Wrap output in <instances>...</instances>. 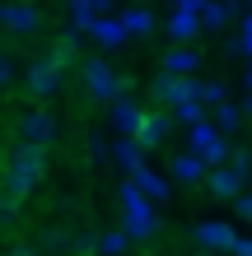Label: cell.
<instances>
[{
  "mask_svg": "<svg viewBox=\"0 0 252 256\" xmlns=\"http://www.w3.org/2000/svg\"><path fill=\"white\" fill-rule=\"evenodd\" d=\"M42 177H47V144H33V140L19 135V140L5 149V191L28 200V196L42 186Z\"/></svg>",
  "mask_w": 252,
  "mask_h": 256,
  "instance_id": "1",
  "label": "cell"
},
{
  "mask_svg": "<svg viewBox=\"0 0 252 256\" xmlns=\"http://www.w3.org/2000/svg\"><path fill=\"white\" fill-rule=\"evenodd\" d=\"M61 61H56V56H38L33 66L24 70V94L33 98V102H47L56 88H61Z\"/></svg>",
  "mask_w": 252,
  "mask_h": 256,
  "instance_id": "2",
  "label": "cell"
},
{
  "mask_svg": "<svg viewBox=\"0 0 252 256\" xmlns=\"http://www.w3.org/2000/svg\"><path fill=\"white\" fill-rule=\"evenodd\" d=\"M84 88H89V98H94V102H108V98H117V94H126L131 80L112 74V66L94 56V61H84Z\"/></svg>",
  "mask_w": 252,
  "mask_h": 256,
  "instance_id": "3",
  "label": "cell"
},
{
  "mask_svg": "<svg viewBox=\"0 0 252 256\" xmlns=\"http://www.w3.org/2000/svg\"><path fill=\"white\" fill-rule=\"evenodd\" d=\"M0 24H5L10 38H33L42 28V10H38V0H5L0 5Z\"/></svg>",
  "mask_w": 252,
  "mask_h": 256,
  "instance_id": "4",
  "label": "cell"
},
{
  "mask_svg": "<svg viewBox=\"0 0 252 256\" xmlns=\"http://www.w3.org/2000/svg\"><path fill=\"white\" fill-rule=\"evenodd\" d=\"M19 135H24V140H33V144H52V140H56V116L42 112V108L24 112V116H19Z\"/></svg>",
  "mask_w": 252,
  "mask_h": 256,
  "instance_id": "5",
  "label": "cell"
},
{
  "mask_svg": "<svg viewBox=\"0 0 252 256\" xmlns=\"http://www.w3.org/2000/svg\"><path fill=\"white\" fill-rule=\"evenodd\" d=\"M168 112H150V116H140V130H136V140H140V149H159L168 140Z\"/></svg>",
  "mask_w": 252,
  "mask_h": 256,
  "instance_id": "6",
  "label": "cell"
},
{
  "mask_svg": "<svg viewBox=\"0 0 252 256\" xmlns=\"http://www.w3.org/2000/svg\"><path fill=\"white\" fill-rule=\"evenodd\" d=\"M201 24H205V19H196V14H191V10H177L173 19H168V33H173L177 42H191V38L201 33Z\"/></svg>",
  "mask_w": 252,
  "mask_h": 256,
  "instance_id": "7",
  "label": "cell"
},
{
  "mask_svg": "<svg viewBox=\"0 0 252 256\" xmlns=\"http://www.w3.org/2000/svg\"><path fill=\"white\" fill-rule=\"evenodd\" d=\"M238 182H243V168H215L210 177H205V186H210L215 196H238Z\"/></svg>",
  "mask_w": 252,
  "mask_h": 256,
  "instance_id": "8",
  "label": "cell"
},
{
  "mask_svg": "<svg viewBox=\"0 0 252 256\" xmlns=\"http://www.w3.org/2000/svg\"><path fill=\"white\" fill-rule=\"evenodd\" d=\"M196 66H201V56L191 52V47H173V52H168V70H173V74H191Z\"/></svg>",
  "mask_w": 252,
  "mask_h": 256,
  "instance_id": "9",
  "label": "cell"
},
{
  "mask_svg": "<svg viewBox=\"0 0 252 256\" xmlns=\"http://www.w3.org/2000/svg\"><path fill=\"white\" fill-rule=\"evenodd\" d=\"M173 177H177V182H196V177H201V158L182 154V158L173 163Z\"/></svg>",
  "mask_w": 252,
  "mask_h": 256,
  "instance_id": "10",
  "label": "cell"
},
{
  "mask_svg": "<svg viewBox=\"0 0 252 256\" xmlns=\"http://www.w3.org/2000/svg\"><path fill=\"white\" fill-rule=\"evenodd\" d=\"M19 205H24L19 196H10V191H5V200H0V224H5L10 233H14V224H19Z\"/></svg>",
  "mask_w": 252,
  "mask_h": 256,
  "instance_id": "11",
  "label": "cell"
},
{
  "mask_svg": "<svg viewBox=\"0 0 252 256\" xmlns=\"http://www.w3.org/2000/svg\"><path fill=\"white\" fill-rule=\"evenodd\" d=\"M70 242H75V238H70L66 228H47V233H42V247H47V252H70Z\"/></svg>",
  "mask_w": 252,
  "mask_h": 256,
  "instance_id": "12",
  "label": "cell"
},
{
  "mask_svg": "<svg viewBox=\"0 0 252 256\" xmlns=\"http://www.w3.org/2000/svg\"><path fill=\"white\" fill-rule=\"evenodd\" d=\"M224 19H229L224 5H205V28H224Z\"/></svg>",
  "mask_w": 252,
  "mask_h": 256,
  "instance_id": "13",
  "label": "cell"
},
{
  "mask_svg": "<svg viewBox=\"0 0 252 256\" xmlns=\"http://www.w3.org/2000/svg\"><path fill=\"white\" fill-rule=\"evenodd\" d=\"M126 28H136V33H145V28H150V14H145V10H131V14H126Z\"/></svg>",
  "mask_w": 252,
  "mask_h": 256,
  "instance_id": "14",
  "label": "cell"
},
{
  "mask_svg": "<svg viewBox=\"0 0 252 256\" xmlns=\"http://www.w3.org/2000/svg\"><path fill=\"white\" fill-rule=\"evenodd\" d=\"M201 98L205 102H219V98H224V88H219V84H201Z\"/></svg>",
  "mask_w": 252,
  "mask_h": 256,
  "instance_id": "15",
  "label": "cell"
},
{
  "mask_svg": "<svg viewBox=\"0 0 252 256\" xmlns=\"http://www.w3.org/2000/svg\"><path fill=\"white\" fill-rule=\"evenodd\" d=\"M10 256H38V247H33V242H14Z\"/></svg>",
  "mask_w": 252,
  "mask_h": 256,
  "instance_id": "16",
  "label": "cell"
},
{
  "mask_svg": "<svg viewBox=\"0 0 252 256\" xmlns=\"http://www.w3.org/2000/svg\"><path fill=\"white\" fill-rule=\"evenodd\" d=\"M238 214H243V219H252V196H238Z\"/></svg>",
  "mask_w": 252,
  "mask_h": 256,
  "instance_id": "17",
  "label": "cell"
}]
</instances>
